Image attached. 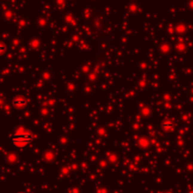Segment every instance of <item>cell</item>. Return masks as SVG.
Returning <instances> with one entry per match:
<instances>
[{"instance_id":"7a4b0ae2","label":"cell","mask_w":193,"mask_h":193,"mask_svg":"<svg viewBox=\"0 0 193 193\" xmlns=\"http://www.w3.org/2000/svg\"><path fill=\"white\" fill-rule=\"evenodd\" d=\"M13 105L17 108H21V107H24V105H26V100L21 97H17L13 100Z\"/></svg>"},{"instance_id":"6da1fadb","label":"cell","mask_w":193,"mask_h":193,"mask_svg":"<svg viewBox=\"0 0 193 193\" xmlns=\"http://www.w3.org/2000/svg\"><path fill=\"white\" fill-rule=\"evenodd\" d=\"M33 140V137L30 133L22 132V133H15L11 136V141L14 143L16 146L23 147L27 145V143L31 142Z\"/></svg>"},{"instance_id":"3957f363","label":"cell","mask_w":193,"mask_h":193,"mask_svg":"<svg viewBox=\"0 0 193 193\" xmlns=\"http://www.w3.org/2000/svg\"><path fill=\"white\" fill-rule=\"evenodd\" d=\"M163 126H164V128H171L172 126H173V124H172V122H170V121H167V122H164V124H163Z\"/></svg>"}]
</instances>
